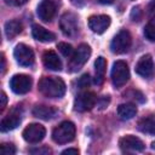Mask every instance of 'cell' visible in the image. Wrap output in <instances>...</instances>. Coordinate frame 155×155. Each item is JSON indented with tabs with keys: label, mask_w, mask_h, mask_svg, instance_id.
<instances>
[{
	"label": "cell",
	"mask_w": 155,
	"mask_h": 155,
	"mask_svg": "<svg viewBox=\"0 0 155 155\" xmlns=\"http://www.w3.org/2000/svg\"><path fill=\"white\" fill-rule=\"evenodd\" d=\"M39 91L48 98H61L65 93V84L56 76H45L39 81Z\"/></svg>",
	"instance_id": "cell-1"
},
{
	"label": "cell",
	"mask_w": 155,
	"mask_h": 155,
	"mask_svg": "<svg viewBox=\"0 0 155 155\" xmlns=\"http://www.w3.org/2000/svg\"><path fill=\"white\" fill-rule=\"evenodd\" d=\"M91 56V47L87 44H81L78 46V48L74 51L73 56L70 57L69 64H68V69L71 73H75L78 70H80L85 63L88 61Z\"/></svg>",
	"instance_id": "cell-2"
},
{
	"label": "cell",
	"mask_w": 155,
	"mask_h": 155,
	"mask_svg": "<svg viewBox=\"0 0 155 155\" xmlns=\"http://www.w3.org/2000/svg\"><path fill=\"white\" fill-rule=\"evenodd\" d=\"M75 125L70 121H63L52 132V139L58 144H65L74 139Z\"/></svg>",
	"instance_id": "cell-3"
},
{
	"label": "cell",
	"mask_w": 155,
	"mask_h": 155,
	"mask_svg": "<svg viewBox=\"0 0 155 155\" xmlns=\"http://www.w3.org/2000/svg\"><path fill=\"white\" fill-rule=\"evenodd\" d=\"M130 79L128 65L124 61H116L111 68V81L115 87L124 86Z\"/></svg>",
	"instance_id": "cell-4"
},
{
	"label": "cell",
	"mask_w": 155,
	"mask_h": 155,
	"mask_svg": "<svg viewBox=\"0 0 155 155\" xmlns=\"http://www.w3.org/2000/svg\"><path fill=\"white\" fill-rule=\"evenodd\" d=\"M131 44H132L131 34L127 30H121L111 40L110 50H111L113 53L121 54V53H125V52H127L130 50Z\"/></svg>",
	"instance_id": "cell-5"
},
{
	"label": "cell",
	"mask_w": 155,
	"mask_h": 155,
	"mask_svg": "<svg viewBox=\"0 0 155 155\" xmlns=\"http://www.w3.org/2000/svg\"><path fill=\"white\" fill-rule=\"evenodd\" d=\"M13 56L21 67H31L34 64V52L25 44H18L13 50Z\"/></svg>",
	"instance_id": "cell-6"
},
{
	"label": "cell",
	"mask_w": 155,
	"mask_h": 155,
	"mask_svg": "<svg viewBox=\"0 0 155 155\" xmlns=\"http://www.w3.org/2000/svg\"><path fill=\"white\" fill-rule=\"evenodd\" d=\"M10 87L17 94H25L31 88V78L25 74H16L10 80Z\"/></svg>",
	"instance_id": "cell-7"
},
{
	"label": "cell",
	"mask_w": 155,
	"mask_h": 155,
	"mask_svg": "<svg viewBox=\"0 0 155 155\" xmlns=\"http://www.w3.org/2000/svg\"><path fill=\"white\" fill-rule=\"evenodd\" d=\"M22 134H23V138L25 142L35 144L44 139V137L46 134V130L40 124H30L23 130Z\"/></svg>",
	"instance_id": "cell-8"
},
{
	"label": "cell",
	"mask_w": 155,
	"mask_h": 155,
	"mask_svg": "<svg viewBox=\"0 0 155 155\" xmlns=\"http://www.w3.org/2000/svg\"><path fill=\"white\" fill-rule=\"evenodd\" d=\"M59 27L64 35L74 36L79 30V21L78 17L71 12H65L59 21Z\"/></svg>",
	"instance_id": "cell-9"
},
{
	"label": "cell",
	"mask_w": 155,
	"mask_h": 155,
	"mask_svg": "<svg viewBox=\"0 0 155 155\" xmlns=\"http://www.w3.org/2000/svg\"><path fill=\"white\" fill-rule=\"evenodd\" d=\"M96 103V96L93 92H81L76 96L74 101V110L79 113H84L91 110Z\"/></svg>",
	"instance_id": "cell-10"
},
{
	"label": "cell",
	"mask_w": 155,
	"mask_h": 155,
	"mask_svg": "<svg viewBox=\"0 0 155 155\" xmlns=\"http://www.w3.org/2000/svg\"><path fill=\"white\" fill-rule=\"evenodd\" d=\"M110 25V17L107 15H94L88 18V27L96 34L104 33Z\"/></svg>",
	"instance_id": "cell-11"
},
{
	"label": "cell",
	"mask_w": 155,
	"mask_h": 155,
	"mask_svg": "<svg viewBox=\"0 0 155 155\" xmlns=\"http://www.w3.org/2000/svg\"><path fill=\"white\" fill-rule=\"evenodd\" d=\"M136 73L145 79H149L153 74H154V63H153V58L150 54H144L142 56L137 64H136Z\"/></svg>",
	"instance_id": "cell-12"
},
{
	"label": "cell",
	"mask_w": 155,
	"mask_h": 155,
	"mask_svg": "<svg viewBox=\"0 0 155 155\" xmlns=\"http://www.w3.org/2000/svg\"><path fill=\"white\" fill-rule=\"evenodd\" d=\"M119 145L124 151H142L144 150V143L136 136L127 134L119 140Z\"/></svg>",
	"instance_id": "cell-13"
},
{
	"label": "cell",
	"mask_w": 155,
	"mask_h": 155,
	"mask_svg": "<svg viewBox=\"0 0 155 155\" xmlns=\"http://www.w3.org/2000/svg\"><path fill=\"white\" fill-rule=\"evenodd\" d=\"M21 120H22V113L19 111V109H13L7 116H5L1 120V124H0L1 132L15 130L21 124Z\"/></svg>",
	"instance_id": "cell-14"
},
{
	"label": "cell",
	"mask_w": 155,
	"mask_h": 155,
	"mask_svg": "<svg viewBox=\"0 0 155 155\" xmlns=\"http://www.w3.org/2000/svg\"><path fill=\"white\" fill-rule=\"evenodd\" d=\"M39 18L44 22H50L54 17L56 13V4L52 0H42L36 10Z\"/></svg>",
	"instance_id": "cell-15"
},
{
	"label": "cell",
	"mask_w": 155,
	"mask_h": 155,
	"mask_svg": "<svg viewBox=\"0 0 155 155\" xmlns=\"http://www.w3.org/2000/svg\"><path fill=\"white\" fill-rule=\"evenodd\" d=\"M42 62H44V65L50 70L57 71L62 69V62L54 51H51V50L46 51L42 56Z\"/></svg>",
	"instance_id": "cell-16"
},
{
	"label": "cell",
	"mask_w": 155,
	"mask_h": 155,
	"mask_svg": "<svg viewBox=\"0 0 155 155\" xmlns=\"http://www.w3.org/2000/svg\"><path fill=\"white\" fill-rule=\"evenodd\" d=\"M31 34H33L34 39H36L40 42H51L56 39V36L52 31L45 29L44 27H41L39 24H34L31 27Z\"/></svg>",
	"instance_id": "cell-17"
},
{
	"label": "cell",
	"mask_w": 155,
	"mask_h": 155,
	"mask_svg": "<svg viewBox=\"0 0 155 155\" xmlns=\"http://www.w3.org/2000/svg\"><path fill=\"white\" fill-rule=\"evenodd\" d=\"M56 114H57V109L48 105H36L33 109V115L42 120H51L56 116Z\"/></svg>",
	"instance_id": "cell-18"
},
{
	"label": "cell",
	"mask_w": 155,
	"mask_h": 155,
	"mask_svg": "<svg viewBox=\"0 0 155 155\" xmlns=\"http://www.w3.org/2000/svg\"><path fill=\"white\" fill-rule=\"evenodd\" d=\"M137 114V107L132 103H124L117 107V115L121 120H131Z\"/></svg>",
	"instance_id": "cell-19"
},
{
	"label": "cell",
	"mask_w": 155,
	"mask_h": 155,
	"mask_svg": "<svg viewBox=\"0 0 155 155\" xmlns=\"http://www.w3.org/2000/svg\"><path fill=\"white\" fill-rule=\"evenodd\" d=\"M105 67H107V61L104 57L99 56L96 62H94V71H96V79L94 82L97 85H101L103 82L104 79V74H105Z\"/></svg>",
	"instance_id": "cell-20"
},
{
	"label": "cell",
	"mask_w": 155,
	"mask_h": 155,
	"mask_svg": "<svg viewBox=\"0 0 155 155\" xmlns=\"http://www.w3.org/2000/svg\"><path fill=\"white\" fill-rule=\"evenodd\" d=\"M22 31V24L18 21H8L5 23V35L8 39H13Z\"/></svg>",
	"instance_id": "cell-21"
},
{
	"label": "cell",
	"mask_w": 155,
	"mask_h": 155,
	"mask_svg": "<svg viewBox=\"0 0 155 155\" xmlns=\"http://www.w3.org/2000/svg\"><path fill=\"white\" fill-rule=\"evenodd\" d=\"M138 130L143 133L148 134H155V119H142L138 122Z\"/></svg>",
	"instance_id": "cell-22"
},
{
	"label": "cell",
	"mask_w": 155,
	"mask_h": 155,
	"mask_svg": "<svg viewBox=\"0 0 155 155\" xmlns=\"http://www.w3.org/2000/svg\"><path fill=\"white\" fill-rule=\"evenodd\" d=\"M57 48L59 50V52L64 56V57H71L73 56V47H71V45H69V44H67V42H59L58 45H57Z\"/></svg>",
	"instance_id": "cell-23"
},
{
	"label": "cell",
	"mask_w": 155,
	"mask_h": 155,
	"mask_svg": "<svg viewBox=\"0 0 155 155\" xmlns=\"http://www.w3.org/2000/svg\"><path fill=\"white\" fill-rule=\"evenodd\" d=\"M144 36L149 41L155 42V24L149 23V24H147L144 27Z\"/></svg>",
	"instance_id": "cell-24"
},
{
	"label": "cell",
	"mask_w": 155,
	"mask_h": 155,
	"mask_svg": "<svg viewBox=\"0 0 155 155\" xmlns=\"http://www.w3.org/2000/svg\"><path fill=\"white\" fill-rule=\"evenodd\" d=\"M0 153L2 155H13L16 153V148L11 143H2L0 147Z\"/></svg>",
	"instance_id": "cell-25"
},
{
	"label": "cell",
	"mask_w": 155,
	"mask_h": 155,
	"mask_svg": "<svg viewBox=\"0 0 155 155\" xmlns=\"http://www.w3.org/2000/svg\"><path fill=\"white\" fill-rule=\"evenodd\" d=\"M79 85H80L81 87H86V86H88V85H90V76H88L87 74L82 75V76L80 78V80H79Z\"/></svg>",
	"instance_id": "cell-26"
},
{
	"label": "cell",
	"mask_w": 155,
	"mask_h": 155,
	"mask_svg": "<svg viewBox=\"0 0 155 155\" xmlns=\"http://www.w3.org/2000/svg\"><path fill=\"white\" fill-rule=\"evenodd\" d=\"M4 1L10 6H21L24 2H27V0H4Z\"/></svg>",
	"instance_id": "cell-27"
},
{
	"label": "cell",
	"mask_w": 155,
	"mask_h": 155,
	"mask_svg": "<svg viewBox=\"0 0 155 155\" xmlns=\"http://www.w3.org/2000/svg\"><path fill=\"white\" fill-rule=\"evenodd\" d=\"M70 155V154H74V155H78L79 154V150L75 149V148H69V149H65L62 151V155Z\"/></svg>",
	"instance_id": "cell-28"
},
{
	"label": "cell",
	"mask_w": 155,
	"mask_h": 155,
	"mask_svg": "<svg viewBox=\"0 0 155 155\" xmlns=\"http://www.w3.org/2000/svg\"><path fill=\"white\" fill-rule=\"evenodd\" d=\"M30 153H33V154H42V153L48 154V153H51V150H50L48 148H44V149H33V150H30Z\"/></svg>",
	"instance_id": "cell-29"
},
{
	"label": "cell",
	"mask_w": 155,
	"mask_h": 155,
	"mask_svg": "<svg viewBox=\"0 0 155 155\" xmlns=\"http://www.w3.org/2000/svg\"><path fill=\"white\" fill-rule=\"evenodd\" d=\"M1 109H4L6 107V103H7V97H6V93L5 92H1Z\"/></svg>",
	"instance_id": "cell-30"
},
{
	"label": "cell",
	"mask_w": 155,
	"mask_h": 155,
	"mask_svg": "<svg viewBox=\"0 0 155 155\" xmlns=\"http://www.w3.org/2000/svg\"><path fill=\"white\" fill-rule=\"evenodd\" d=\"M5 67H6L5 57H4V54H1V74H4V73H5Z\"/></svg>",
	"instance_id": "cell-31"
},
{
	"label": "cell",
	"mask_w": 155,
	"mask_h": 155,
	"mask_svg": "<svg viewBox=\"0 0 155 155\" xmlns=\"http://www.w3.org/2000/svg\"><path fill=\"white\" fill-rule=\"evenodd\" d=\"M86 0H71V2L75 5V6H82L85 4Z\"/></svg>",
	"instance_id": "cell-32"
},
{
	"label": "cell",
	"mask_w": 155,
	"mask_h": 155,
	"mask_svg": "<svg viewBox=\"0 0 155 155\" xmlns=\"http://www.w3.org/2000/svg\"><path fill=\"white\" fill-rule=\"evenodd\" d=\"M98 2H101V4H103V5H110V4H113L115 0H97Z\"/></svg>",
	"instance_id": "cell-33"
},
{
	"label": "cell",
	"mask_w": 155,
	"mask_h": 155,
	"mask_svg": "<svg viewBox=\"0 0 155 155\" xmlns=\"http://www.w3.org/2000/svg\"><path fill=\"white\" fill-rule=\"evenodd\" d=\"M150 8H151V12H154V13H155V0L151 2V5H150Z\"/></svg>",
	"instance_id": "cell-34"
},
{
	"label": "cell",
	"mask_w": 155,
	"mask_h": 155,
	"mask_svg": "<svg viewBox=\"0 0 155 155\" xmlns=\"http://www.w3.org/2000/svg\"><path fill=\"white\" fill-rule=\"evenodd\" d=\"M151 149H153V150H155V142H153V143H151Z\"/></svg>",
	"instance_id": "cell-35"
}]
</instances>
